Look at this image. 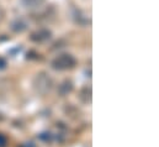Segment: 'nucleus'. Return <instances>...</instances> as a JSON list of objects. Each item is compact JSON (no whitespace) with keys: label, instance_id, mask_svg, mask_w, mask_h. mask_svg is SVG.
Segmentation results:
<instances>
[{"label":"nucleus","instance_id":"7ed1b4c3","mask_svg":"<svg viewBox=\"0 0 159 147\" xmlns=\"http://www.w3.org/2000/svg\"><path fill=\"white\" fill-rule=\"evenodd\" d=\"M51 38V32L48 30H39L31 35V40L35 42H44Z\"/></svg>","mask_w":159,"mask_h":147},{"label":"nucleus","instance_id":"423d86ee","mask_svg":"<svg viewBox=\"0 0 159 147\" xmlns=\"http://www.w3.org/2000/svg\"><path fill=\"white\" fill-rule=\"evenodd\" d=\"M59 90L61 93L64 95V94H68L70 90H72V83L70 82H64L61 87H59Z\"/></svg>","mask_w":159,"mask_h":147},{"label":"nucleus","instance_id":"0eeeda50","mask_svg":"<svg viewBox=\"0 0 159 147\" xmlns=\"http://www.w3.org/2000/svg\"><path fill=\"white\" fill-rule=\"evenodd\" d=\"M2 17H4V10L0 7V21L2 20Z\"/></svg>","mask_w":159,"mask_h":147},{"label":"nucleus","instance_id":"f257e3e1","mask_svg":"<svg viewBox=\"0 0 159 147\" xmlns=\"http://www.w3.org/2000/svg\"><path fill=\"white\" fill-rule=\"evenodd\" d=\"M77 61L75 58L69 55V53H63V55H59L57 58L53 59L52 62V66L54 69H59V71H64V69H69V68H73L75 66Z\"/></svg>","mask_w":159,"mask_h":147},{"label":"nucleus","instance_id":"f03ea898","mask_svg":"<svg viewBox=\"0 0 159 147\" xmlns=\"http://www.w3.org/2000/svg\"><path fill=\"white\" fill-rule=\"evenodd\" d=\"M34 85H35L36 92L44 94L52 88V79L47 74H39L34 80Z\"/></svg>","mask_w":159,"mask_h":147},{"label":"nucleus","instance_id":"20e7f679","mask_svg":"<svg viewBox=\"0 0 159 147\" xmlns=\"http://www.w3.org/2000/svg\"><path fill=\"white\" fill-rule=\"evenodd\" d=\"M11 29L15 32H21V31H24L26 29V24L24 21H21V20H16V21H14L11 24Z\"/></svg>","mask_w":159,"mask_h":147},{"label":"nucleus","instance_id":"39448f33","mask_svg":"<svg viewBox=\"0 0 159 147\" xmlns=\"http://www.w3.org/2000/svg\"><path fill=\"white\" fill-rule=\"evenodd\" d=\"M44 0H22L24 5L30 7V9H34V7H39L43 4Z\"/></svg>","mask_w":159,"mask_h":147}]
</instances>
